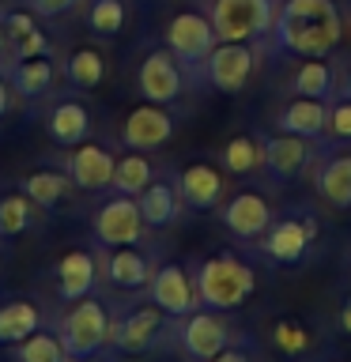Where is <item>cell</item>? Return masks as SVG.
Listing matches in <instances>:
<instances>
[{"mask_svg":"<svg viewBox=\"0 0 351 362\" xmlns=\"http://www.w3.org/2000/svg\"><path fill=\"white\" fill-rule=\"evenodd\" d=\"M344 42L340 0H280L268 45L287 57H333Z\"/></svg>","mask_w":351,"mask_h":362,"instance_id":"6da1fadb","label":"cell"},{"mask_svg":"<svg viewBox=\"0 0 351 362\" xmlns=\"http://www.w3.org/2000/svg\"><path fill=\"white\" fill-rule=\"evenodd\" d=\"M192 279L200 291V305L223 313L246 305L257 291V268L246 257H238L234 249H215V253L200 257L192 264Z\"/></svg>","mask_w":351,"mask_h":362,"instance_id":"7a4b0ae2","label":"cell"},{"mask_svg":"<svg viewBox=\"0 0 351 362\" xmlns=\"http://www.w3.org/2000/svg\"><path fill=\"white\" fill-rule=\"evenodd\" d=\"M57 332H61L64 351L79 358H95L110 347V332H113V310L98 294H87L79 302H68L61 321H57Z\"/></svg>","mask_w":351,"mask_h":362,"instance_id":"3957f363","label":"cell"},{"mask_svg":"<svg viewBox=\"0 0 351 362\" xmlns=\"http://www.w3.org/2000/svg\"><path fill=\"white\" fill-rule=\"evenodd\" d=\"M317 234H321V223L310 208H291L272 219V226L257 238V249L265 253V260L283 268H294L310 257V249L317 245Z\"/></svg>","mask_w":351,"mask_h":362,"instance_id":"277c9868","label":"cell"},{"mask_svg":"<svg viewBox=\"0 0 351 362\" xmlns=\"http://www.w3.org/2000/svg\"><path fill=\"white\" fill-rule=\"evenodd\" d=\"M170 336H174V317L163 313L151 298L132 302L121 313H113L110 351H117V355H147Z\"/></svg>","mask_w":351,"mask_h":362,"instance_id":"5b68a950","label":"cell"},{"mask_svg":"<svg viewBox=\"0 0 351 362\" xmlns=\"http://www.w3.org/2000/svg\"><path fill=\"white\" fill-rule=\"evenodd\" d=\"M192 83H197L192 72L166 49V45H151V49L140 57V64H136V95L144 102H159V106L174 110L178 102L189 95Z\"/></svg>","mask_w":351,"mask_h":362,"instance_id":"8992f818","label":"cell"},{"mask_svg":"<svg viewBox=\"0 0 351 362\" xmlns=\"http://www.w3.org/2000/svg\"><path fill=\"white\" fill-rule=\"evenodd\" d=\"M174 344L181 347V355L189 362H208L212 355H219L223 347L242 344V336H238V328L231 321H226L223 310L197 305L192 313L174 321Z\"/></svg>","mask_w":351,"mask_h":362,"instance_id":"52a82bcc","label":"cell"},{"mask_svg":"<svg viewBox=\"0 0 351 362\" xmlns=\"http://www.w3.org/2000/svg\"><path fill=\"white\" fill-rule=\"evenodd\" d=\"M280 0H208V19L219 42H268Z\"/></svg>","mask_w":351,"mask_h":362,"instance_id":"ba28073f","label":"cell"},{"mask_svg":"<svg viewBox=\"0 0 351 362\" xmlns=\"http://www.w3.org/2000/svg\"><path fill=\"white\" fill-rule=\"evenodd\" d=\"M260 64V42H215L208 61L200 64V83L219 95H242Z\"/></svg>","mask_w":351,"mask_h":362,"instance_id":"9c48e42d","label":"cell"},{"mask_svg":"<svg viewBox=\"0 0 351 362\" xmlns=\"http://www.w3.org/2000/svg\"><path fill=\"white\" fill-rule=\"evenodd\" d=\"M91 234H95L98 249H117V245H140L147 242V223L136 197H125V192H113L95 208L91 215Z\"/></svg>","mask_w":351,"mask_h":362,"instance_id":"30bf717a","label":"cell"},{"mask_svg":"<svg viewBox=\"0 0 351 362\" xmlns=\"http://www.w3.org/2000/svg\"><path fill=\"white\" fill-rule=\"evenodd\" d=\"M215 42L219 38H215L208 11H197V8H185V11H178V16H170L166 30H163V45L189 68L197 83H200V64L208 61Z\"/></svg>","mask_w":351,"mask_h":362,"instance_id":"8fae6325","label":"cell"},{"mask_svg":"<svg viewBox=\"0 0 351 362\" xmlns=\"http://www.w3.org/2000/svg\"><path fill=\"white\" fill-rule=\"evenodd\" d=\"M42 129L61 151H68V147L91 140V132H95V113H91V106L79 98V90L50 95V106L42 113Z\"/></svg>","mask_w":351,"mask_h":362,"instance_id":"7c38bea8","label":"cell"},{"mask_svg":"<svg viewBox=\"0 0 351 362\" xmlns=\"http://www.w3.org/2000/svg\"><path fill=\"white\" fill-rule=\"evenodd\" d=\"M174 129H178V117L170 106H159V102H140L125 113L121 121V147L129 151H159L174 140Z\"/></svg>","mask_w":351,"mask_h":362,"instance_id":"4fadbf2b","label":"cell"},{"mask_svg":"<svg viewBox=\"0 0 351 362\" xmlns=\"http://www.w3.org/2000/svg\"><path fill=\"white\" fill-rule=\"evenodd\" d=\"M98 260H102V279L110 283L113 291H125V294H140L147 291L151 283L159 260L155 253L140 245H117V249H98Z\"/></svg>","mask_w":351,"mask_h":362,"instance_id":"5bb4252c","label":"cell"},{"mask_svg":"<svg viewBox=\"0 0 351 362\" xmlns=\"http://www.w3.org/2000/svg\"><path fill=\"white\" fill-rule=\"evenodd\" d=\"M147 298L163 313L174 317V321L192 313L200 305V291H197V279H192V268L181 264V260H163L155 268L151 283H147Z\"/></svg>","mask_w":351,"mask_h":362,"instance_id":"9a60e30c","label":"cell"},{"mask_svg":"<svg viewBox=\"0 0 351 362\" xmlns=\"http://www.w3.org/2000/svg\"><path fill=\"white\" fill-rule=\"evenodd\" d=\"M272 219H276V211H272L265 192H257V189H238L234 197H226L219 204V223L238 242H257L272 226Z\"/></svg>","mask_w":351,"mask_h":362,"instance_id":"2e32d148","label":"cell"},{"mask_svg":"<svg viewBox=\"0 0 351 362\" xmlns=\"http://www.w3.org/2000/svg\"><path fill=\"white\" fill-rule=\"evenodd\" d=\"M98 279H102L98 245L95 249L76 245V249H68V253L57 257V264H53V287H57V298H61L64 305L87 298V294H95Z\"/></svg>","mask_w":351,"mask_h":362,"instance_id":"e0dca14e","label":"cell"},{"mask_svg":"<svg viewBox=\"0 0 351 362\" xmlns=\"http://www.w3.org/2000/svg\"><path fill=\"white\" fill-rule=\"evenodd\" d=\"M317 158V140H306V136H291V132H272L265 136V174L276 181V185H287V181L302 177L306 170L313 166Z\"/></svg>","mask_w":351,"mask_h":362,"instance_id":"ac0fdd59","label":"cell"},{"mask_svg":"<svg viewBox=\"0 0 351 362\" xmlns=\"http://www.w3.org/2000/svg\"><path fill=\"white\" fill-rule=\"evenodd\" d=\"M113 166H117V155L98 140H84V144L68 147V155H64V170L79 192H110Z\"/></svg>","mask_w":351,"mask_h":362,"instance_id":"d6986e66","label":"cell"},{"mask_svg":"<svg viewBox=\"0 0 351 362\" xmlns=\"http://www.w3.org/2000/svg\"><path fill=\"white\" fill-rule=\"evenodd\" d=\"M178 189L189 211H219V204L226 200V170L219 163L197 158L178 174Z\"/></svg>","mask_w":351,"mask_h":362,"instance_id":"ffe728a7","label":"cell"},{"mask_svg":"<svg viewBox=\"0 0 351 362\" xmlns=\"http://www.w3.org/2000/svg\"><path fill=\"white\" fill-rule=\"evenodd\" d=\"M144 211V223L147 230H170V226L181 223L185 215V200H181V189H178V174H159L151 185H147L140 197H136Z\"/></svg>","mask_w":351,"mask_h":362,"instance_id":"44dd1931","label":"cell"},{"mask_svg":"<svg viewBox=\"0 0 351 362\" xmlns=\"http://www.w3.org/2000/svg\"><path fill=\"white\" fill-rule=\"evenodd\" d=\"M325 121H328V102L325 98H306V95L283 98L276 106V113H272V124H276L280 132L306 136V140H325Z\"/></svg>","mask_w":351,"mask_h":362,"instance_id":"7402d4cb","label":"cell"},{"mask_svg":"<svg viewBox=\"0 0 351 362\" xmlns=\"http://www.w3.org/2000/svg\"><path fill=\"white\" fill-rule=\"evenodd\" d=\"M340 68L333 57H299V64L287 76V90L291 95H306V98H325L333 102L340 90Z\"/></svg>","mask_w":351,"mask_h":362,"instance_id":"603a6c76","label":"cell"},{"mask_svg":"<svg viewBox=\"0 0 351 362\" xmlns=\"http://www.w3.org/2000/svg\"><path fill=\"white\" fill-rule=\"evenodd\" d=\"M313 189L328 208H351V151H317Z\"/></svg>","mask_w":351,"mask_h":362,"instance_id":"cb8c5ba5","label":"cell"},{"mask_svg":"<svg viewBox=\"0 0 351 362\" xmlns=\"http://www.w3.org/2000/svg\"><path fill=\"white\" fill-rule=\"evenodd\" d=\"M4 76H8V83L11 90H16L19 98H27V102H42V98H50L53 95V87H57V64H53V53L50 57H27V61H11L4 68Z\"/></svg>","mask_w":351,"mask_h":362,"instance_id":"d4e9b609","label":"cell"},{"mask_svg":"<svg viewBox=\"0 0 351 362\" xmlns=\"http://www.w3.org/2000/svg\"><path fill=\"white\" fill-rule=\"evenodd\" d=\"M61 72H64V83L79 90V95H91V90H98L102 87V79H106L110 72V64H106V53L98 49V45H72L64 57V64H61Z\"/></svg>","mask_w":351,"mask_h":362,"instance_id":"484cf974","label":"cell"},{"mask_svg":"<svg viewBox=\"0 0 351 362\" xmlns=\"http://www.w3.org/2000/svg\"><path fill=\"white\" fill-rule=\"evenodd\" d=\"M45 325V313L34 298H8L0 302V347H16L30 332Z\"/></svg>","mask_w":351,"mask_h":362,"instance_id":"4316f807","label":"cell"},{"mask_svg":"<svg viewBox=\"0 0 351 362\" xmlns=\"http://www.w3.org/2000/svg\"><path fill=\"white\" fill-rule=\"evenodd\" d=\"M219 166L231 177H249V174H257V170H265V136L234 132L219 151Z\"/></svg>","mask_w":351,"mask_h":362,"instance_id":"83f0119b","label":"cell"},{"mask_svg":"<svg viewBox=\"0 0 351 362\" xmlns=\"http://www.w3.org/2000/svg\"><path fill=\"white\" fill-rule=\"evenodd\" d=\"M19 189L27 192V197L38 204L42 211H53L57 204L68 200V192H72V177H68V170H53V166H42V170H30L27 177L19 181Z\"/></svg>","mask_w":351,"mask_h":362,"instance_id":"f1b7e54d","label":"cell"},{"mask_svg":"<svg viewBox=\"0 0 351 362\" xmlns=\"http://www.w3.org/2000/svg\"><path fill=\"white\" fill-rule=\"evenodd\" d=\"M268 339H272V347L287 358H306L313 351V328L306 325L299 313H276L272 317Z\"/></svg>","mask_w":351,"mask_h":362,"instance_id":"f546056e","label":"cell"},{"mask_svg":"<svg viewBox=\"0 0 351 362\" xmlns=\"http://www.w3.org/2000/svg\"><path fill=\"white\" fill-rule=\"evenodd\" d=\"M38 215H42V208L23 189L4 192V197H0V242H16V238H23L27 230H34V226H38Z\"/></svg>","mask_w":351,"mask_h":362,"instance_id":"4dcf8cb0","label":"cell"},{"mask_svg":"<svg viewBox=\"0 0 351 362\" xmlns=\"http://www.w3.org/2000/svg\"><path fill=\"white\" fill-rule=\"evenodd\" d=\"M159 177V166L147 158V151H129L117 155V166H113V192H125V197H140V192Z\"/></svg>","mask_w":351,"mask_h":362,"instance_id":"1f68e13d","label":"cell"},{"mask_svg":"<svg viewBox=\"0 0 351 362\" xmlns=\"http://www.w3.org/2000/svg\"><path fill=\"white\" fill-rule=\"evenodd\" d=\"M11 351V362H76L72 355L64 351L61 344V332L57 328H38V332H30L23 344L8 347Z\"/></svg>","mask_w":351,"mask_h":362,"instance_id":"d6a6232c","label":"cell"},{"mask_svg":"<svg viewBox=\"0 0 351 362\" xmlns=\"http://www.w3.org/2000/svg\"><path fill=\"white\" fill-rule=\"evenodd\" d=\"M87 30L98 34V38H113V34L125 30L129 23V8L125 0H87Z\"/></svg>","mask_w":351,"mask_h":362,"instance_id":"836d02e7","label":"cell"},{"mask_svg":"<svg viewBox=\"0 0 351 362\" xmlns=\"http://www.w3.org/2000/svg\"><path fill=\"white\" fill-rule=\"evenodd\" d=\"M325 140H328V144H351V98L336 95L333 102H328Z\"/></svg>","mask_w":351,"mask_h":362,"instance_id":"e575fe53","label":"cell"},{"mask_svg":"<svg viewBox=\"0 0 351 362\" xmlns=\"http://www.w3.org/2000/svg\"><path fill=\"white\" fill-rule=\"evenodd\" d=\"M53 53V42H50V34H45L42 27L27 34V38H19V42H11V61H27V57H50Z\"/></svg>","mask_w":351,"mask_h":362,"instance_id":"d590c367","label":"cell"},{"mask_svg":"<svg viewBox=\"0 0 351 362\" xmlns=\"http://www.w3.org/2000/svg\"><path fill=\"white\" fill-rule=\"evenodd\" d=\"M79 4H87V0H27L23 8H30L38 19H64V16H72Z\"/></svg>","mask_w":351,"mask_h":362,"instance_id":"8d00e7d4","label":"cell"},{"mask_svg":"<svg viewBox=\"0 0 351 362\" xmlns=\"http://www.w3.org/2000/svg\"><path fill=\"white\" fill-rule=\"evenodd\" d=\"M208 362H253V355H249L242 344H231V347H223L219 355H212Z\"/></svg>","mask_w":351,"mask_h":362,"instance_id":"74e56055","label":"cell"},{"mask_svg":"<svg viewBox=\"0 0 351 362\" xmlns=\"http://www.w3.org/2000/svg\"><path fill=\"white\" fill-rule=\"evenodd\" d=\"M336 332H344L351 339V294H344L336 305Z\"/></svg>","mask_w":351,"mask_h":362,"instance_id":"f35d334b","label":"cell"},{"mask_svg":"<svg viewBox=\"0 0 351 362\" xmlns=\"http://www.w3.org/2000/svg\"><path fill=\"white\" fill-rule=\"evenodd\" d=\"M11 98H16V90H11L8 76L0 72V117H8V110H11Z\"/></svg>","mask_w":351,"mask_h":362,"instance_id":"ab89813d","label":"cell"},{"mask_svg":"<svg viewBox=\"0 0 351 362\" xmlns=\"http://www.w3.org/2000/svg\"><path fill=\"white\" fill-rule=\"evenodd\" d=\"M11 64V38H8V30H4V19H0V72Z\"/></svg>","mask_w":351,"mask_h":362,"instance_id":"60d3db41","label":"cell"},{"mask_svg":"<svg viewBox=\"0 0 351 362\" xmlns=\"http://www.w3.org/2000/svg\"><path fill=\"white\" fill-rule=\"evenodd\" d=\"M336 95L351 98V68H344V72H340V90H336Z\"/></svg>","mask_w":351,"mask_h":362,"instance_id":"b9f144b4","label":"cell"},{"mask_svg":"<svg viewBox=\"0 0 351 362\" xmlns=\"http://www.w3.org/2000/svg\"><path fill=\"white\" fill-rule=\"evenodd\" d=\"M79 362H102V355H95V358H79Z\"/></svg>","mask_w":351,"mask_h":362,"instance_id":"7bdbcfd3","label":"cell"}]
</instances>
